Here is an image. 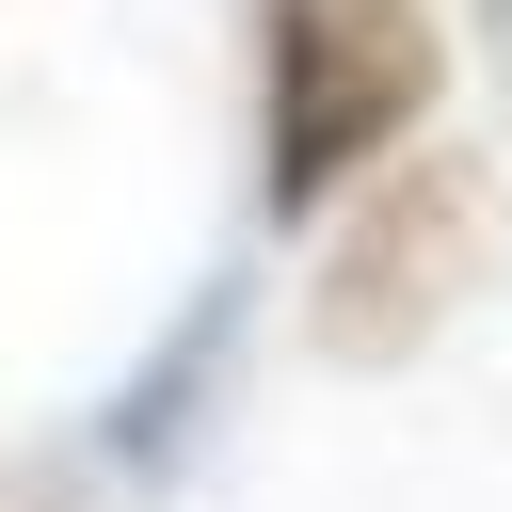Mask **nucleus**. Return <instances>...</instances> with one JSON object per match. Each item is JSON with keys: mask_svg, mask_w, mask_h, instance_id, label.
Listing matches in <instances>:
<instances>
[{"mask_svg": "<svg viewBox=\"0 0 512 512\" xmlns=\"http://www.w3.org/2000/svg\"><path fill=\"white\" fill-rule=\"evenodd\" d=\"M448 96V16L432 0H272L256 16V192L272 224H320L416 112Z\"/></svg>", "mask_w": 512, "mask_h": 512, "instance_id": "nucleus-1", "label": "nucleus"}, {"mask_svg": "<svg viewBox=\"0 0 512 512\" xmlns=\"http://www.w3.org/2000/svg\"><path fill=\"white\" fill-rule=\"evenodd\" d=\"M480 240H496V176L464 144H384L336 208H320V272H304V336L336 368H400L432 352V320L480 288Z\"/></svg>", "mask_w": 512, "mask_h": 512, "instance_id": "nucleus-2", "label": "nucleus"}, {"mask_svg": "<svg viewBox=\"0 0 512 512\" xmlns=\"http://www.w3.org/2000/svg\"><path fill=\"white\" fill-rule=\"evenodd\" d=\"M480 48H496V80H512V0H480Z\"/></svg>", "mask_w": 512, "mask_h": 512, "instance_id": "nucleus-3", "label": "nucleus"}, {"mask_svg": "<svg viewBox=\"0 0 512 512\" xmlns=\"http://www.w3.org/2000/svg\"><path fill=\"white\" fill-rule=\"evenodd\" d=\"M0 512H48V496H0Z\"/></svg>", "mask_w": 512, "mask_h": 512, "instance_id": "nucleus-4", "label": "nucleus"}]
</instances>
